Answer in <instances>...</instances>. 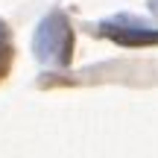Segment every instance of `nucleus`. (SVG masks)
Returning <instances> with one entry per match:
<instances>
[{"mask_svg":"<svg viewBox=\"0 0 158 158\" xmlns=\"http://www.w3.org/2000/svg\"><path fill=\"white\" fill-rule=\"evenodd\" d=\"M35 50L44 62H59L64 64L70 59V29L62 15H50L38 27V38H35Z\"/></svg>","mask_w":158,"mask_h":158,"instance_id":"obj_1","label":"nucleus"},{"mask_svg":"<svg viewBox=\"0 0 158 158\" xmlns=\"http://www.w3.org/2000/svg\"><path fill=\"white\" fill-rule=\"evenodd\" d=\"M108 38L120 41V44H158V32L149 29H126V27H106Z\"/></svg>","mask_w":158,"mask_h":158,"instance_id":"obj_2","label":"nucleus"}]
</instances>
